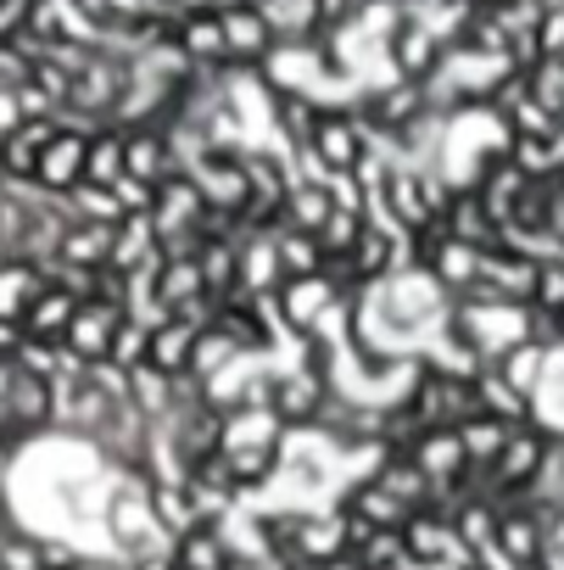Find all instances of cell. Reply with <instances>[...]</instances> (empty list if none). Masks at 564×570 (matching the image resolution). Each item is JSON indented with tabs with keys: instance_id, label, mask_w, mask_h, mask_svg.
Segmentation results:
<instances>
[{
	"instance_id": "cell-1",
	"label": "cell",
	"mask_w": 564,
	"mask_h": 570,
	"mask_svg": "<svg viewBox=\"0 0 564 570\" xmlns=\"http://www.w3.org/2000/svg\"><path fill=\"white\" fill-rule=\"evenodd\" d=\"M330 403H336V375H319L308 364L279 370L274 386H268V414H274V425L286 431V436L291 431H319L325 414H330Z\"/></svg>"
},
{
	"instance_id": "cell-2",
	"label": "cell",
	"mask_w": 564,
	"mask_h": 570,
	"mask_svg": "<svg viewBox=\"0 0 564 570\" xmlns=\"http://www.w3.org/2000/svg\"><path fill=\"white\" fill-rule=\"evenodd\" d=\"M369 157H375V135L358 118V107H325V118L314 129V146H308V163L325 179H353Z\"/></svg>"
},
{
	"instance_id": "cell-3",
	"label": "cell",
	"mask_w": 564,
	"mask_h": 570,
	"mask_svg": "<svg viewBox=\"0 0 564 570\" xmlns=\"http://www.w3.org/2000/svg\"><path fill=\"white\" fill-rule=\"evenodd\" d=\"M380 46H386L392 79H408V85H431L436 68L447 62V40L436 35V23L419 7H403V18L392 23V35Z\"/></svg>"
},
{
	"instance_id": "cell-4",
	"label": "cell",
	"mask_w": 564,
	"mask_h": 570,
	"mask_svg": "<svg viewBox=\"0 0 564 570\" xmlns=\"http://www.w3.org/2000/svg\"><path fill=\"white\" fill-rule=\"evenodd\" d=\"M342 297H347V285L325 268V274H297V279H286L268 303H274V320L303 342L308 331H319V325L342 308Z\"/></svg>"
},
{
	"instance_id": "cell-5",
	"label": "cell",
	"mask_w": 564,
	"mask_h": 570,
	"mask_svg": "<svg viewBox=\"0 0 564 570\" xmlns=\"http://www.w3.org/2000/svg\"><path fill=\"white\" fill-rule=\"evenodd\" d=\"M224 12V46H229V68L235 73H263L274 57H279V29L268 18V7H257V0H229Z\"/></svg>"
},
{
	"instance_id": "cell-6",
	"label": "cell",
	"mask_w": 564,
	"mask_h": 570,
	"mask_svg": "<svg viewBox=\"0 0 564 570\" xmlns=\"http://www.w3.org/2000/svg\"><path fill=\"white\" fill-rule=\"evenodd\" d=\"M85 179H90V124H62V135H57V140L46 146V157H40L34 190L68 202Z\"/></svg>"
},
{
	"instance_id": "cell-7",
	"label": "cell",
	"mask_w": 564,
	"mask_h": 570,
	"mask_svg": "<svg viewBox=\"0 0 564 570\" xmlns=\"http://www.w3.org/2000/svg\"><path fill=\"white\" fill-rule=\"evenodd\" d=\"M68 118H7L0 129V179L7 185H34L46 146L62 135Z\"/></svg>"
},
{
	"instance_id": "cell-8",
	"label": "cell",
	"mask_w": 564,
	"mask_h": 570,
	"mask_svg": "<svg viewBox=\"0 0 564 570\" xmlns=\"http://www.w3.org/2000/svg\"><path fill=\"white\" fill-rule=\"evenodd\" d=\"M174 46H179L196 68H207V73H235V68H229L224 12H218V7H190V12H179V35H174Z\"/></svg>"
},
{
	"instance_id": "cell-9",
	"label": "cell",
	"mask_w": 564,
	"mask_h": 570,
	"mask_svg": "<svg viewBox=\"0 0 564 570\" xmlns=\"http://www.w3.org/2000/svg\"><path fill=\"white\" fill-rule=\"evenodd\" d=\"M123 320H129V303H118V297H90V303H79V320H73V331H68V347H73L85 364H107L112 336H118Z\"/></svg>"
},
{
	"instance_id": "cell-10",
	"label": "cell",
	"mask_w": 564,
	"mask_h": 570,
	"mask_svg": "<svg viewBox=\"0 0 564 570\" xmlns=\"http://www.w3.org/2000/svg\"><path fill=\"white\" fill-rule=\"evenodd\" d=\"M51 285L40 257H0V320L23 325V314L34 308V297Z\"/></svg>"
},
{
	"instance_id": "cell-11",
	"label": "cell",
	"mask_w": 564,
	"mask_h": 570,
	"mask_svg": "<svg viewBox=\"0 0 564 570\" xmlns=\"http://www.w3.org/2000/svg\"><path fill=\"white\" fill-rule=\"evenodd\" d=\"M174 559H179V570H229L240 553L224 537V520H196L174 537Z\"/></svg>"
},
{
	"instance_id": "cell-12",
	"label": "cell",
	"mask_w": 564,
	"mask_h": 570,
	"mask_svg": "<svg viewBox=\"0 0 564 570\" xmlns=\"http://www.w3.org/2000/svg\"><path fill=\"white\" fill-rule=\"evenodd\" d=\"M442 218H447V229H453L458 240H469V246H481V252H497V246H503V224L492 218V207L481 202L475 185H458Z\"/></svg>"
},
{
	"instance_id": "cell-13",
	"label": "cell",
	"mask_w": 564,
	"mask_h": 570,
	"mask_svg": "<svg viewBox=\"0 0 564 570\" xmlns=\"http://www.w3.org/2000/svg\"><path fill=\"white\" fill-rule=\"evenodd\" d=\"M112 240H118V224L68 218V229L57 240V263H68V268H107L112 263Z\"/></svg>"
},
{
	"instance_id": "cell-14",
	"label": "cell",
	"mask_w": 564,
	"mask_h": 570,
	"mask_svg": "<svg viewBox=\"0 0 564 570\" xmlns=\"http://www.w3.org/2000/svg\"><path fill=\"white\" fill-rule=\"evenodd\" d=\"M73 320H79V297L68 292V285H46V292L34 297V308L23 314V336L29 342H68V331H73Z\"/></svg>"
},
{
	"instance_id": "cell-15",
	"label": "cell",
	"mask_w": 564,
	"mask_h": 570,
	"mask_svg": "<svg viewBox=\"0 0 564 570\" xmlns=\"http://www.w3.org/2000/svg\"><path fill=\"white\" fill-rule=\"evenodd\" d=\"M268 90H274V85H268ZM325 107H330V101H314L308 90H274V129L286 135V146H291L297 157H308Z\"/></svg>"
},
{
	"instance_id": "cell-16",
	"label": "cell",
	"mask_w": 564,
	"mask_h": 570,
	"mask_svg": "<svg viewBox=\"0 0 564 570\" xmlns=\"http://www.w3.org/2000/svg\"><path fill=\"white\" fill-rule=\"evenodd\" d=\"M196 342H201V331H190L185 320L151 325V358H146V370H157L168 381H185L190 364H196Z\"/></svg>"
},
{
	"instance_id": "cell-17",
	"label": "cell",
	"mask_w": 564,
	"mask_h": 570,
	"mask_svg": "<svg viewBox=\"0 0 564 570\" xmlns=\"http://www.w3.org/2000/svg\"><path fill=\"white\" fill-rule=\"evenodd\" d=\"M336 509H353V514H364V520H369V525H380V531H397V525L414 514V509H408V503H403V498L380 481V475L353 481V487L342 492V503H336Z\"/></svg>"
},
{
	"instance_id": "cell-18",
	"label": "cell",
	"mask_w": 564,
	"mask_h": 570,
	"mask_svg": "<svg viewBox=\"0 0 564 570\" xmlns=\"http://www.w3.org/2000/svg\"><path fill=\"white\" fill-rule=\"evenodd\" d=\"M336 207H342L336 179H297L291 196H286V229H314V235H319Z\"/></svg>"
},
{
	"instance_id": "cell-19",
	"label": "cell",
	"mask_w": 564,
	"mask_h": 570,
	"mask_svg": "<svg viewBox=\"0 0 564 570\" xmlns=\"http://www.w3.org/2000/svg\"><path fill=\"white\" fill-rule=\"evenodd\" d=\"M553 358H558V353H553L547 342L520 336L514 347H503V353L492 358V370H497V375H508L520 392H531V397H536V392H542V381H547V370H553Z\"/></svg>"
},
{
	"instance_id": "cell-20",
	"label": "cell",
	"mask_w": 564,
	"mask_h": 570,
	"mask_svg": "<svg viewBox=\"0 0 564 570\" xmlns=\"http://www.w3.org/2000/svg\"><path fill=\"white\" fill-rule=\"evenodd\" d=\"M475 392H481V414H492V420H503V425H531L536 420V397L531 392H520L508 375H497L492 364L475 375Z\"/></svg>"
},
{
	"instance_id": "cell-21",
	"label": "cell",
	"mask_w": 564,
	"mask_h": 570,
	"mask_svg": "<svg viewBox=\"0 0 564 570\" xmlns=\"http://www.w3.org/2000/svg\"><path fill=\"white\" fill-rule=\"evenodd\" d=\"M481 263H486V252L453 235V240H447V246L436 252V263H431L425 274H431V279L442 285L447 297H469V292H475V279H481Z\"/></svg>"
},
{
	"instance_id": "cell-22",
	"label": "cell",
	"mask_w": 564,
	"mask_h": 570,
	"mask_svg": "<svg viewBox=\"0 0 564 570\" xmlns=\"http://www.w3.org/2000/svg\"><path fill=\"white\" fill-rule=\"evenodd\" d=\"M240 240H246V235H240ZM240 240H235V235H207L201 252H196L201 279H207V292H212V297L240 292Z\"/></svg>"
},
{
	"instance_id": "cell-23",
	"label": "cell",
	"mask_w": 564,
	"mask_h": 570,
	"mask_svg": "<svg viewBox=\"0 0 564 570\" xmlns=\"http://www.w3.org/2000/svg\"><path fill=\"white\" fill-rule=\"evenodd\" d=\"M129 129L123 124H90V179L85 185H118L123 179Z\"/></svg>"
},
{
	"instance_id": "cell-24",
	"label": "cell",
	"mask_w": 564,
	"mask_h": 570,
	"mask_svg": "<svg viewBox=\"0 0 564 570\" xmlns=\"http://www.w3.org/2000/svg\"><path fill=\"white\" fill-rule=\"evenodd\" d=\"M458 436H464L469 464H475V470H481V481H486V470H492V464H497V453L508 448L514 425H503V420H492V414H475V420H464V425H458Z\"/></svg>"
},
{
	"instance_id": "cell-25",
	"label": "cell",
	"mask_w": 564,
	"mask_h": 570,
	"mask_svg": "<svg viewBox=\"0 0 564 570\" xmlns=\"http://www.w3.org/2000/svg\"><path fill=\"white\" fill-rule=\"evenodd\" d=\"M274 240H279V268H286V279H297V274H325V268H330V252H325V240H319L314 229H279Z\"/></svg>"
},
{
	"instance_id": "cell-26",
	"label": "cell",
	"mask_w": 564,
	"mask_h": 570,
	"mask_svg": "<svg viewBox=\"0 0 564 570\" xmlns=\"http://www.w3.org/2000/svg\"><path fill=\"white\" fill-rule=\"evenodd\" d=\"M146 358H151V320L129 314V320L118 325V336H112L107 364H112V370H123V375H135V370H146Z\"/></svg>"
},
{
	"instance_id": "cell-27",
	"label": "cell",
	"mask_w": 564,
	"mask_h": 570,
	"mask_svg": "<svg viewBox=\"0 0 564 570\" xmlns=\"http://www.w3.org/2000/svg\"><path fill=\"white\" fill-rule=\"evenodd\" d=\"M364 229H369V213H358V207H347V202L330 213V224L319 229V240H325V252H330V268L358 246V235H364Z\"/></svg>"
},
{
	"instance_id": "cell-28",
	"label": "cell",
	"mask_w": 564,
	"mask_h": 570,
	"mask_svg": "<svg viewBox=\"0 0 564 570\" xmlns=\"http://www.w3.org/2000/svg\"><path fill=\"white\" fill-rule=\"evenodd\" d=\"M531 308L564 320V257H536V285H531Z\"/></svg>"
},
{
	"instance_id": "cell-29",
	"label": "cell",
	"mask_w": 564,
	"mask_h": 570,
	"mask_svg": "<svg viewBox=\"0 0 564 570\" xmlns=\"http://www.w3.org/2000/svg\"><path fill=\"white\" fill-rule=\"evenodd\" d=\"M40 0H0V46H23L34 35Z\"/></svg>"
},
{
	"instance_id": "cell-30",
	"label": "cell",
	"mask_w": 564,
	"mask_h": 570,
	"mask_svg": "<svg viewBox=\"0 0 564 570\" xmlns=\"http://www.w3.org/2000/svg\"><path fill=\"white\" fill-rule=\"evenodd\" d=\"M503 124H508V135H553L564 118H553V112H547L536 96H525V101H520V107H514Z\"/></svg>"
},
{
	"instance_id": "cell-31",
	"label": "cell",
	"mask_w": 564,
	"mask_h": 570,
	"mask_svg": "<svg viewBox=\"0 0 564 570\" xmlns=\"http://www.w3.org/2000/svg\"><path fill=\"white\" fill-rule=\"evenodd\" d=\"M536 51H542V62H547V57L564 62V0H547V12H542V23H536Z\"/></svg>"
},
{
	"instance_id": "cell-32",
	"label": "cell",
	"mask_w": 564,
	"mask_h": 570,
	"mask_svg": "<svg viewBox=\"0 0 564 570\" xmlns=\"http://www.w3.org/2000/svg\"><path fill=\"white\" fill-rule=\"evenodd\" d=\"M7 107H12V118H62V107H57L46 90H34L29 79H23V85L7 96Z\"/></svg>"
},
{
	"instance_id": "cell-33",
	"label": "cell",
	"mask_w": 564,
	"mask_h": 570,
	"mask_svg": "<svg viewBox=\"0 0 564 570\" xmlns=\"http://www.w3.org/2000/svg\"><path fill=\"white\" fill-rule=\"evenodd\" d=\"M553 151H558V168H564V124L553 129Z\"/></svg>"
},
{
	"instance_id": "cell-34",
	"label": "cell",
	"mask_w": 564,
	"mask_h": 570,
	"mask_svg": "<svg viewBox=\"0 0 564 570\" xmlns=\"http://www.w3.org/2000/svg\"><path fill=\"white\" fill-rule=\"evenodd\" d=\"M229 570H263V564H257V559H246V553H240V559H235V564H229Z\"/></svg>"
},
{
	"instance_id": "cell-35",
	"label": "cell",
	"mask_w": 564,
	"mask_h": 570,
	"mask_svg": "<svg viewBox=\"0 0 564 570\" xmlns=\"http://www.w3.org/2000/svg\"><path fill=\"white\" fill-rule=\"evenodd\" d=\"M207 7H229V0H207Z\"/></svg>"
},
{
	"instance_id": "cell-36",
	"label": "cell",
	"mask_w": 564,
	"mask_h": 570,
	"mask_svg": "<svg viewBox=\"0 0 564 570\" xmlns=\"http://www.w3.org/2000/svg\"><path fill=\"white\" fill-rule=\"evenodd\" d=\"M257 7H274V0H257Z\"/></svg>"
},
{
	"instance_id": "cell-37",
	"label": "cell",
	"mask_w": 564,
	"mask_h": 570,
	"mask_svg": "<svg viewBox=\"0 0 564 570\" xmlns=\"http://www.w3.org/2000/svg\"><path fill=\"white\" fill-rule=\"evenodd\" d=\"M469 570H486V564H469Z\"/></svg>"
},
{
	"instance_id": "cell-38",
	"label": "cell",
	"mask_w": 564,
	"mask_h": 570,
	"mask_svg": "<svg viewBox=\"0 0 564 570\" xmlns=\"http://www.w3.org/2000/svg\"><path fill=\"white\" fill-rule=\"evenodd\" d=\"M0 570H7V559H0Z\"/></svg>"
},
{
	"instance_id": "cell-39",
	"label": "cell",
	"mask_w": 564,
	"mask_h": 570,
	"mask_svg": "<svg viewBox=\"0 0 564 570\" xmlns=\"http://www.w3.org/2000/svg\"><path fill=\"white\" fill-rule=\"evenodd\" d=\"M403 7H414V0H403Z\"/></svg>"
}]
</instances>
